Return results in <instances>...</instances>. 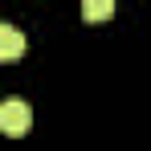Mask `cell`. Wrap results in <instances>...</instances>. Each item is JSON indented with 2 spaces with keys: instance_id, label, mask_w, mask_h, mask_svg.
I'll return each mask as SVG.
<instances>
[{
  "instance_id": "obj_2",
  "label": "cell",
  "mask_w": 151,
  "mask_h": 151,
  "mask_svg": "<svg viewBox=\"0 0 151 151\" xmlns=\"http://www.w3.org/2000/svg\"><path fill=\"white\" fill-rule=\"evenodd\" d=\"M21 53H25V37H21V29H17V25H0V57L12 61V57H21Z\"/></svg>"
},
{
  "instance_id": "obj_1",
  "label": "cell",
  "mask_w": 151,
  "mask_h": 151,
  "mask_svg": "<svg viewBox=\"0 0 151 151\" xmlns=\"http://www.w3.org/2000/svg\"><path fill=\"white\" fill-rule=\"evenodd\" d=\"M29 127H33V110H29V102H21V98L0 102V131H4L8 139H21Z\"/></svg>"
},
{
  "instance_id": "obj_3",
  "label": "cell",
  "mask_w": 151,
  "mask_h": 151,
  "mask_svg": "<svg viewBox=\"0 0 151 151\" xmlns=\"http://www.w3.org/2000/svg\"><path fill=\"white\" fill-rule=\"evenodd\" d=\"M110 12H114L110 0H86V4H82V17H86V21H106Z\"/></svg>"
}]
</instances>
